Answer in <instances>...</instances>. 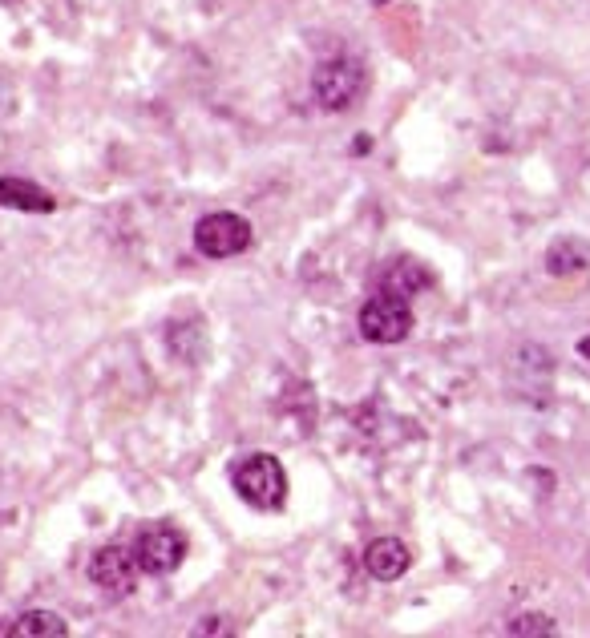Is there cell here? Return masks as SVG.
<instances>
[{
    "instance_id": "1",
    "label": "cell",
    "mask_w": 590,
    "mask_h": 638,
    "mask_svg": "<svg viewBox=\"0 0 590 638\" xmlns=\"http://www.w3.org/2000/svg\"><path fill=\"white\" fill-rule=\"evenodd\" d=\"M231 485L251 509H279L287 501V473L271 453L243 457L231 473Z\"/></svg>"
},
{
    "instance_id": "2",
    "label": "cell",
    "mask_w": 590,
    "mask_h": 638,
    "mask_svg": "<svg viewBox=\"0 0 590 638\" xmlns=\"http://www.w3.org/2000/svg\"><path fill=\"white\" fill-rule=\"evenodd\" d=\"M312 93L328 114H340L364 93V65L356 57H328L312 73Z\"/></svg>"
},
{
    "instance_id": "3",
    "label": "cell",
    "mask_w": 590,
    "mask_h": 638,
    "mask_svg": "<svg viewBox=\"0 0 590 638\" xmlns=\"http://www.w3.org/2000/svg\"><path fill=\"white\" fill-rule=\"evenodd\" d=\"M413 332V307L409 299L380 291L360 307V336L368 344H401Z\"/></svg>"
},
{
    "instance_id": "4",
    "label": "cell",
    "mask_w": 590,
    "mask_h": 638,
    "mask_svg": "<svg viewBox=\"0 0 590 638\" xmlns=\"http://www.w3.org/2000/svg\"><path fill=\"white\" fill-rule=\"evenodd\" d=\"M194 247H199L207 259L243 255L251 247V223L243 215H231V210L207 215V219H199V227H194Z\"/></svg>"
},
{
    "instance_id": "5",
    "label": "cell",
    "mask_w": 590,
    "mask_h": 638,
    "mask_svg": "<svg viewBox=\"0 0 590 638\" xmlns=\"http://www.w3.org/2000/svg\"><path fill=\"white\" fill-rule=\"evenodd\" d=\"M134 554H138L142 574H154V578L174 574L182 566V558H186V534L174 529V525H150V529L138 534Z\"/></svg>"
},
{
    "instance_id": "6",
    "label": "cell",
    "mask_w": 590,
    "mask_h": 638,
    "mask_svg": "<svg viewBox=\"0 0 590 638\" xmlns=\"http://www.w3.org/2000/svg\"><path fill=\"white\" fill-rule=\"evenodd\" d=\"M142 566H138V554L126 550V546H106V550H97L93 562H89V578L93 586H102L110 594H130L134 582H138Z\"/></svg>"
},
{
    "instance_id": "7",
    "label": "cell",
    "mask_w": 590,
    "mask_h": 638,
    "mask_svg": "<svg viewBox=\"0 0 590 638\" xmlns=\"http://www.w3.org/2000/svg\"><path fill=\"white\" fill-rule=\"evenodd\" d=\"M413 566V554L401 538H376L368 550H364V570L376 578V582H397L405 578Z\"/></svg>"
},
{
    "instance_id": "8",
    "label": "cell",
    "mask_w": 590,
    "mask_h": 638,
    "mask_svg": "<svg viewBox=\"0 0 590 638\" xmlns=\"http://www.w3.org/2000/svg\"><path fill=\"white\" fill-rule=\"evenodd\" d=\"M0 206L9 210H25V215H49L57 206L49 190H41L29 178H0Z\"/></svg>"
},
{
    "instance_id": "9",
    "label": "cell",
    "mask_w": 590,
    "mask_h": 638,
    "mask_svg": "<svg viewBox=\"0 0 590 638\" xmlns=\"http://www.w3.org/2000/svg\"><path fill=\"white\" fill-rule=\"evenodd\" d=\"M5 634H13V638H65L69 626L53 610H25L21 618H13V626Z\"/></svg>"
},
{
    "instance_id": "10",
    "label": "cell",
    "mask_w": 590,
    "mask_h": 638,
    "mask_svg": "<svg viewBox=\"0 0 590 638\" xmlns=\"http://www.w3.org/2000/svg\"><path fill=\"white\" fill-rule=\"evenodd\" d=\"M586 263H590V251L574 239H558L546 251V271L550 275H574V271H586Z\"/></svg>"
},
{
    "instance_id": "11",
    "label": "cell",
    "mask_w": 590,
    "mask_h": 638,
    "mask_svg": "<svg viewBox=\"0 0 590 638\" xmlns=\"http://www.w3.org/2000/svg\"><path fill=\"white\" fill-rule=\"evenodd\" d=\"M425 283H429V271L417 267V263H397V267H388V275H384V291L401 295V299H413Z\"/></svg>"
},
{
    "instance_id": "12",
    "label": "cell",
    "mask_w": 590,
    "mask_h": 638,
    "mask_svg": "<svg viewBox=\"0 0 590 638\" xmlns=\"http://www.w3.org/2000/svg\"><path fill=\"white\" fill-rule=\"evenodd\" d=\"M506 630H510V634H518V638H546V634H554L558 626H554V618H550V614H518Z\"/></svg>"
},
{
    "instance_id": "13",
    "label": "cell",
    "mask_w": 590,
    "mask_h": 638,
    "mask_svg": "<svg viewBox=\"0 0 590 638\" xmlns=\"http://www.w3.org/2000/svg\"><path fill=\"white\" fill-rule=\"evenodd\" d=\"M578 352H582V356L590 360V336H586V340H578Z\"/></svg>"
}]
</instances>
